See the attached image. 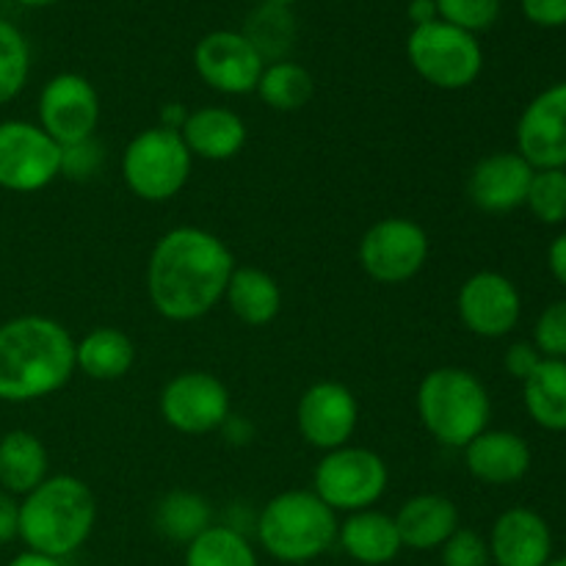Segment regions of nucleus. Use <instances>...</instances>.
<instances>
[{"mask_svg":"<svg viewBox=\"0 0 566 566\" xmlns=\"http://www.w3.org/2000/svg\"><path fill=\"white\" fill-rule=\"evenodd\" d=\"M230 247L202 227H171L155 241L147 260V296L160 318L191 324L219 302L235 271Z\"/></svg>","mask_w":566,"mask_h":566,"instance_id":"1","label":"nucleus"},{"mask_svg":"<svg viewBox=\"0 0 566 566\" xmlns=\"http://www.w3.org/2000/svg\"><path fill=\"white\" fill-rule=\"evenodd\" d=\"M75 337L48 315H17L0 324V401L31 403L70 385Z\"/></svg>","mask_w":566,"mask_h":566,"instance_id":"2","label":"nucleus"},{"mask_svg":"<svg viewBox=\"0 0 566 566\" xmlns=\"http://www.w3.org/2000/svg\"><path fill=\"white\" fill-rule=\"evenodd\" d=\"M97 523V501L77 475H48L20 501V539L50 558L75 556Z\"/></svg>","mask_w":566,"mask_h":566,"instance_id":"3","label":"nucleus"},{"mask_svg":"<svg viewBox=\"0 0 566 566\" xmlns=\"http://www.w3.org/2000/svg\"><path fill=\"white\" fill-rule=\"evenodd\" d=\"M420 423L446 448H464L490 429L492 398L484 381L468 368L446 365L423 376L415 396Z\"/></svg>","mask_w":566,"mask_h":566,"instance_id":"4","label":"nucleus"},{"mask_svg":"<svg viewBox=\"0 0 566 566\" xmlns=\"http://www.w3.org/2000/svg\"><path fill=\"white\" fill-rule=\"evenodd\" d=\"M337 514L313 490H287L260 512L258 542L274 562L302 566L337 545Z\"/></svg>","mask_w":566,"mask_h":566,"instance_id":"5","label":"nucleus"},{"mask_svg":"<svg viewBox=\"0 0 566 566\" xmlns=\"http://www.w3.org/2000/svg\"><path fill=\"white\" fill-rule=\"evenodd\" d=\"M193 155L177 130L155 125L136 133L122 153V180L144 202H169L191 180Z\"/></svg>","mask_w":566,"mask_h":566,"instance_id":"6","label":"nucleus"},{"mask_svg":"<svg viewBox=\"0 0 566 566\" xmlns=\"http://www.w3.org/2000/svg\"><path fill=\"white\" fill-rule=\"evenodd\" d=\"M409 66L442 92H462L484 72V50L475 33L446 20L418 25L407 36Z\"/></svg>","mask_w":566,"mask_h":566,"instance_id":"7","label":"nucleus"},{"mask_svg":"<svg viewBox=\"0 0 566 566\" xmlns=\"http://www.w3.org/2000/svg\"><path fill=\"white\" fill-rule=\"evenodd\" d=\"M390 484V468L376 451L363 446H343L321 457L313 473V492L335 514L374 509Z\"/></svg>","mask_w":566,"mask_h":566,"instance_id":"8","label":"nucleus"},{"mask_svg":"<svg viewBox=\"0 0 566 566\" xmlns=\"http://www.w3.org/2000/svg\"><path fill=\"white\" fill-rule=\"evenodd\" d=\"M429 232L407 216H387L359 238L357 258L365 274L379 285H403L429 263Z\"/></svg>","mask_w":566,"mask_h":566,"instance_id":"9","label":"nucleus"},{"mask_svg":"<svg viewBox=\"0 0 566 566\" xmlns=\"http://www.w3.org/2000/svg\"><path fill=\"white\" fill-rule=\"evenodd\" d=\"M158 409L169 429L202 437L227 423L232 415V398L219 376L208 370H180L160 390Z\"/></svg>","mask_w":566,"mask_h":566,"instance_id":"10","label":"nucleus"},{"mask_svg":"<svg viewBox=\"0 0 566 566\" xmlns=\"http://www.w3.org/2000/svg\"><path fill=\"white\" fill-rule=\"evenodd\" d=\"M61 177V147L33 122H0V188L33 193Z\"/></svg>","mask_w":566,"mask_h":566,"instance_id":"11","label":"nucleus"},{"mask_svg":"<svg viewBox=\"0 0 566 566\" xmlns=\"http://www.w3.org/2000/svg\"><path fill=\"white\" fill-rule=\"evenodd\" d=\"M39 127L53 138L59 147L86 142L99 125V94L92 81L77 72L53 75L39 92Z\"/></svg>","mask_w":566,"mask_h":566,"instance_id":"12","label":"nucleus"},{"mask_svg":"<svg viewBox=\"0 0 566 566\" xmlns=\"http://www.w3.org/2000/svg\"><path fill=\"white\" fill-rule=\"evenodd\" d=\"M457 313L464 329L484 340H501L523 318V296L501 271H475L457 293Z\"/></svg>","mask_w":566,"mask_h":566,"instance_id":"13","label":"nucleus"},{"mask_svg":"<svg viewBox=\"0 0 566 566\" xmlns=\"http://www.w3.org/2000/svg\"><path fill=\"white\" fill-rule=\"evenodd\" d=\"M193 70L213 92L243 97L258 88L265 61L241 31H210L193 48Z\"/></svg>","mask_w":566,"mask_h":566,"instance_id":"14","label":"nucleus"},{"mask_svg":"<svg viewBox=\"0 0 566 566\" xmlns=\"http://www.w3.org/2000/svg\"><path fill=\"white\" fill-rule=\"evenodd\" d=\"M359 423V403L343 381H315L296 407L298 434L307 446L329 453L348 446Z\"/></svg>","mask_w":566,"mask_h":566,"instance_id":"15","label":"nucleus"},{"mask_svg":"<svg viewBox=\"0 0 566 566\" xmlns=\"http://www.w3.org/2000/svg\"><path fill=\"white\" fill-rule=\"evenodd\" d=\"M517 153L534 169H566V81L542 88L517 119Z\"/></svg>","mask_w":566,"mask_h":566,"instance_id":"16","label":"nucleus"},{"mask_svg":"<svg viewBox=\"0 0 566 566\" xmlns=\"http://www.w3.org/2000/svg\"><path fill=\"white\" fill-rule=\"evenodd\" d=\"M534 171L517 149L486 155L468 177L470 202L484 213H512L525 205Z\"/></svg>","mask_w":566,"mask_h":566,"instance_id":"17","label":"nucleus"},{"mask_svg":"<svg viewBox=\"0 0 566 566\" xmlns=\"http://www.w3.org/2000/svg\"><path fill=\"white\" fill-rule=\"evenodd\" d=\"M486 545L495 566H547L553 558L551 525L528 506L506 509L492 525Z\"/></svg>","mask_w":566,"mask_h":566,"instance_id":"18","label":"nucleus"},{"mask_svg":"<svg viewBox=\"0 0 566 566\" xmlns=\"http://www.w3.org/2000/svg\"><path fill=\"white\" fill-rule=\"evenodd\" d=\"M464 468L475 481L490 486L517 484L528 475L534 453L531 446L517 434L506 429H486L473 442L462 448Z\"/></svg>","mask_w":566,"mask_h":566,"instance_id":"19","label":"nucleus"},{"mask_svg":"<svg viewBox=\"0 0 566 566\" xmlns=\"http://www.w3.org/2000/svg\"><path fill=\"white\" fill-rule=\"evenodd\" d=\"M180 136L193 158L224 164L247 147L249 130L238 111L227 105H202L188 114Z\"/></svg>","mask_w":566,"mask_h":566,"instance_id":"20","label":"nucleus"},{"mask_svg":"<svg viewBox=\"0 0 566 566\" xmlns=\"http://www.w3.org/2000/svg\"><path fill=\"white\" fill-rule=\"evenodd\" d=\"M401 545L409 551H440L459 528V506L440 492H423L401 503L396 517Z\"/></svg>","mask_w":566,"mask_h":566,"instance_id":"21","label":"nucleus"},{"mask_svg":"<svg viewBox=\"0 0 566 566\" xmlns=\"http://www.w3.org/2000/svg\"><path fill=\"white\" fill-rule=\"evenodd\" d=\"M337 545L352 562L363 566L392 564L403 551L396 520L376 509L346 514L337 525Z\"/></svg>","mask_w":566,"mask_h":566,"instance_id":"22","label":"nucleus"},{"mask_svg":"<svg viewBox=\"0 0 566 566\" xmlns=\"http://www.w3.org/2000/svg\"><path fill=\"white\" fill-rule=\"evenodd\" d=\"M230 313L247 326H269L282 313V287L269 271L235 265L224 291Z\"/></svg>","mask_w":566,"mask_h":566,"instance_id":"23","label":"nucleus"},{"mask_svg":"<svg viewBox=\"0 0 566 566\" xmlns=\"http://www.w3.org/2000/svg\"><path fill=\"white\" fill-rule=\"evenodd\" d=\"M48 448L33 431L14 429L0 437V490L25 497L48 479Z\"/></svg>","mask_w":566,"mask_h":566,"instance_id":"24","label":"nucleus"},{"mask_svg":"<svg viewBox=\"0 0 566 566\" xmlns=\"http://www.w3.org/2000/svg\"><path fill=\"white\" fill-rule=\"evenodd\" d=\"M136 346L116 326H94L75 340V368L94 381H116L130 374Z\"/></svg>","mask_w":566,"mask_h":566,"instance_id":"25","label":"nucleus"},{"mask_svg":"<svg viewBox=\"0 0 566 566\" xmlns=\"http://www.w3.org/2000/svg\"><path fill=\"white\" fill-rule=\"evenodd\" d=\"M523 403L539 429L566 431V359H542L539 368L523 381Z\"/></svg>","mask_w":566,"mask_h":566,"instance_id":"26","label":"nucleus"},{"mask_svg":"<svg viewBox=\"0 0 566 566\" xmlns=\"http://www.w3.org/2000/svg\"><path fill=\"white\" fill-rule=\"evenodd\" d=\"M213 525V506L208 497L191 490H171L155 506V528L164 539L188 545Z\"/></svg>","mask_w":566,"mask_h":566,"instance_id":"27","label":"nucleus"},{"mask_svg":"<svg viewBox=\"0 0 566 566\" xmlns=\"http://www.w3.org/2000/svg\"><path fill=\"white\" fill-rule=\"evenodd\" d=\"M182 566H260V558L243 531L213 523L197 539L188 542Z\"/></svg>","mask_w":566,"mask_h":566,"instance_id":"28","label":"nucleus"},{"mask_svg":"<svg viewBox=\"0 0 566 566\" xmlns=\"http://www.w3.org/2000/svg\"><path fill=\"white\" fill-rule=\"evenodd\" d=\"M241 33L252 42V48L258 50L265 64H274V61H285L293 50L296 17H293L291 6L258 3V9L249 11Z\"/></svg>","mask_w":566,"mask_h":566,"instance_id":"29","label":"nucleus"},{"mask_svg":"<svg viewBox=\"0 0 566 566\" xmlns=\"http://www.w3.org/2000/svg\"><path fill=\"white\" fill-rule=\"evenodd\" d=\"M254 92L260 94V99H263L271 111L293 114V111L304 108V105L313 99L315 83H313V75H310L302 64L285 59V61H274V64H265Z\"/></svg>","mask_w":566,"mask_h":566,"instance_id":"30","label":"nucleus"},{"mask_svg":"<svg viewBox=\"0 0 566 566\" xmlns=\"http://www.w3.org/2000/svg\"><path fill=\"white\" fill-rule=\"evenodd\" d=\"M31 75V48L28 39L0 17V105L11 103L25 88Z\"/></svg>","mask_w":566,"mask_h":566,"instance_id":"31","label":"nucleus"},{"mask_svg":"<svg viewBox=\"0 0 566 566\" xmlns=\"http://www.w3.org/2000/svg\"><path fill=\"white\" fill-rule=\"evenodd\" d=\"M525 208L536 221L558 227L566 221V169H536L531 180Z\"/></svg>","mask_w":566,"mask_h":566,"instance_id":"32","label":"nucleus"},{"mask_svg":"<svg viewBox=\"0 0 566 566\" xmlns=\"http://www.w3.org/2000/svg\"><path fill=\"white\" fill-rule=\"evenodd\" d=\"M440 20L462 28L468 33H484L497 22L503 0H434Z\"/></svg>","mask_w":566,"mask_h":566,"instance_id":"33","label":"nucleus"},{"mask_svg":"<svg viewBox=\"0 0 566 566\" xmlns=\"http://www.w3.org/2000/svg\"><path fill=\"white\" fill-rule=\"evenodd\" d=\"M534 346L545 359H566V298L542 310L534 324Z\"/></svg>","mask_w":566,"mask_h":566,"instance_id":"34","label":"nucleus"},{"mask_svg":"<svg viewBox=\"0 0 566 566\" xmlns=\"http://www.w3.org/2000/svg\"><path fill=\"white\" fill-rule=\"evenodd\" d=\"M440 562L442 566H492L490 545L479 531L459 525L451 539L440 547Z\"/></svg>","mask_w":566,"mask_h":566,"instance_id":"35","label":"nucleus"},{"mask_svg":"<svg viewBox=\"0 0 566 566\" xmlns=\"http://www.w3.org/2000/svg\"><path fill=\"white\" fill-rule=\"evenodd\" d=\"M105 149L97 138H86V142L70 144V147H61V177L75 182H86L92 177H97V171L103 169Z\"/></svg>","mask_w":566,"mask_h":566,"instance_id":"36","label":"nucleus"},{"mask_svg":"<svg viewBox=\"0 0 566 566\" xmlns=\"http://www.w3.org/2000/svg\"><path fill=\"white\" fill-rule=\"evenodd\" d=\"M525 20L536 28H566V0H520Z\"/></svg>","mask_w":566,"mask_h":566,"instance_id":"37","label":"nucleus"},{"mask_svg":"<svg viewBox=\"0 0 566 566\" xmlns=\"http://www.w3.org/2000/svg\"><path fill=\"white\" fill-rule=\"evenodd\" d=\"M542 359H545V357H542V354L536 352L534 343L520 340V343H512V346L506 348V357H503V365H506V370H509V376H512V379L525 381L531 374H534L536 368H539Z\"/></svg>","mask_w":566,"mask_h":566,"instance_id":"38","label":"nucleus"},{"mask_svg":"<svg viewBox=\"0 0 566 566\" xmlns=\"http://www.w3.org/2000/svg\"><path fill=\"white\" fill-rule=\"evenodd\" d=\"M20 536V503L14 495L0 490V545H9Z\"/></svg>","mask_w":566,"mask_h":566,"instance_id":"39","label":"nucleus"},{"mask_svg":"<svg viewBox=\"0 0 566 566\" xmlns=\"http://www.w3.org/2000/svg\"><path fill=\"white\" fill-rule=\"evenodd\" d=\"M547 269L556 276L558 285L566 287V232L553 238V243L547 247Z\"/></svg>","mask_w":566,"mask_h":566,"instance_id":"40","label":"nucleus"},{"mask_svg":"<svg viewBox=\"0 0 566 566\" xmlns=\"http://www.w3.org/2000/svg\"><path fill=\"white\" fill-rule=\"evenodd\" d=\"M219 431H224V437L232 446H249V440L254 437V426L247 418H238V415H230Z\"/></svg>","mask_w":566,"mask_h":566,"instance_id":"41","label":"nucleus"},{"mask_svg":"<svg viewBox=\"0 0 566 566\" xmlns=\"http://www.w3.org/2000/svg\"><path fill=\"white\" fill-rule=\"evenodd\" d=\"M407 17H409V22H412V28L429 25V22L440 20L434 0H412L407 9Z\"/></svg>","mask_w":566,"mask_h":566,"instance_id":"42","label":"nucleus"},{"mask_svg":"<svg viewBox=\"0 0 566 566\" xmlns=\"http://www.w3.org/2000/svg\"><path fill=\"white\" fill-rule=\"evenodd\" d=\"M188 114H191V111H188L182 103H166L164 111H160V122H158V125L166 127V130H177V133H180L182 125H186Z\"/></svg>","mask_w":566,"mask_h":566,"instance_id":"43","label":"nucleus"},{"mask_svg":"<svg viewBox=\"0 0 566 566\" xmlns=\"http://www.w3.org/2000/svg\"><path fill=\"white\" fill-rule=\"evenodd\" d=\"M9 566H64V564H61L59 558H50V556H42V553L25 551V553H20V556L11 558Z\"/></svg>","mask_w":566,"mask_h":566,"instance_id":"44","label":"nucleus"},{"mask_svg":"<svg viewBox=\"0 0 566 566\" xmlns=\"http://www.w3.org/2000/svg\"><path fill=\"white\" fill-rule=\"evenodd\" d=\"M14 3L25 6V9H48V6H55L59 0H14Z\"/></svg>","mask_w":566,"mask_h":566,"instance_id":"45","label":"nucleus"},{"mask_svg":"<svg viewBox=\"0 0 566 566\" xmlns=\"http://www.w3.org/2000/svg\"><path fill=\"white\" fill-rule=\"evenodd\" d=\"M260 3H280V6H293V3H298V0H260Z\"/></svg>","mask_w":566,"mask_h":566,"instance_id":"46","label":"nucleus"},{"mask_svg":"<svg viewBox=\"0 0 566 566\" xmlns=\"http://www.w3.org/2000/svg\"><path fill=\"white\" fill-rule=\"evenodd\" d=\"M547 566H566V556H558V558H551Z\"/></svg>","mask_w":566,"mask_h":566,"instance_id":"47","label":"nucleus"}]
</instances>
